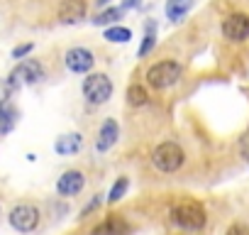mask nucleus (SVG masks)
Wrapping results in <instances>:
<instances>
[{"mask_svg":"<svg viewBox=\"0 0 249 235\" xmlns=\"http://www.w3.org/2000/svg\"><path fill=\"white\" fill-rule=\"evenodd\" d=\"M171 220L183 230H200L205 225V211L198 201H183L171 208Z\"/></svg>","mask_w":249,"mask_h":235,"instance_id":"1","label":"nucleus"},{"mask_svg":"<svg viewBox=\"0 0 249 235\" xmlns=\"http://www.w3.org/2000/svg\"><path fill=\"white\" fill-rule=\"evenodd\" d=\"M42 78H44V69H42V64H39L37 59H22V61L10 71V76H8L5 81H8V86H10L13 91H18V88H22V86L39 83Z\"/></svg>","mask_w":249,"mask_h":235,"instance_id":"2","label":"nucleus"},{"mask_svg":"<svg viewBox=\"0 0 249 235\" xmlns=\"http://www.w3.org/2000/svg\"><path fill=\"white\" fill-rule=\"evenodd\" d=\"M178 78H181V64L171 61V59L159 61V64L149 66V71H147V83L157 91H164V88L178 83Z\"/></svg>","mask_w":249,"mask_h":235,"instance_id":"3","label":"nucleus"},{"mask_svg":"<svg viewBox=\"0 0 249 235\" xmlns=\"http://www.w3.org/2000/svg\"><path fill=\"white\" fill-rule=\"evenodd\" d=\"M183 159H186V155H183L181 145H176V142H161V145L152 152L154 167H157L159 172H166V174L176 172V169L183 164Z\"/></svg>","mask_w":249,"mask_h":235,"instance_id":"4","label":"nucleus"},{"mask_svg":"<svg viewBox=\"0 0 249 235\" xmlns=\"http://www.w3.org/2000/svg\"><path fill=\"white\" fill-rule=\"evenodd\" d=\"M83 96L88 103L93 105H103L107 103V98L112 96V81L105 76V74H90L86 81H83Z\"/></svg>","mask_w":249,"mask_h":235,"instance_id":"5","label":"nucleus"},{"mask_svg":"<svg viewBox=\"0 0 249 235\" xmlns=\"http://www.w3.org/2000/svg\"><path fill=\"white\" fill-rule=\"evenodd\" d=\"M8 220H10V225H13L18 233H32V230L39 225V211H37V206H32V203H18V206L10 211Z\"/></svg>","mask_w":249,"mask_h":235,"instance_id":"6","label":"nucleus"},{"mask_svg":"<svg viewBox=\"0 0 249 235\" xmlns=\"http://www.w3.org/2000/svg\"><path fill=\"white\" fill-rule=\"evenodd\" d=\"M222 37L230 42H244L249 37V15L234 13L222 20Z\"/></svg>","mask_w":249,"mask_h":235,"instance_id":"7","label":"nucleus"},{"mask_svg":"<svg viewBox=\"0 0 249 235\" xmlns=\"http://www.w3.org/2000/svg\"><path fill=\"white\" fill-rule=\"evenodd\" d=\"M64 64H66V69L73 71V74H88V71L93 69V64H95V57H93L88 49H83V47H73V49L66 52Z\"/></svg>","mask_w":249,"mask_h":235,"instance_id":"8","label":"nucleus"},{"mask_svg":"<svg viewBox=\"0 0 249 235\" xmlns=\"http://www.w3.org/2000/svg\"><path fill=\"white\" fill-rule=\"evenodd\" d=\"M83 186H86V176H83V172H78V169L64 172V174L59 176V181H56L59 196H76V194L83 191Z\"/></svg>","mask_w":249,"mask_h":235,"instance_id":"9","label":"nucleus"},{"mask_svg":"<svg viewBox=\"0 0 249 235\" xmlns=\"http://www.w3.org/2000/svg\"><path fill=\"white\" fill-rule=\"evenodd\" d=\"M86 18V3L83 0H64L59 8V20L64 25H76Z\"/></svg>","mask_w":249,"mask_h":235,"instance_id":"10","label":"nucleus"},{"mask_svg":"<svg viewBox=\"0 0 249 235\" xmlns=\"http://www.w3.org/2000/svg\"><path fill=\"white\" fill-rule=\"evenodd\" d=\"M127 233H130V225L120 215H110L90 230V235H127Z\"/></svg>","mask_w":249,"mask_h":235,"instance_id":"11","label":"nucleus"},{"mask_svg":"<svg viewBox=\"0 0 249 235\" xmlns=\"http://www.w3.org/2000/svg\"><path fill=\"white\" fill-rule=\"evenodd\" d=\"M117 135H120V125L112 120V118H107V120L100 125V133H98V140H95V147L100 152L110 150L115 142H117Z\"/></svg>","mask_w":249,"mask_h":235,"instance_id":"12","label":"nucleus"},{"mask_svg":"<svg viewBox=\"0 0 249 235\" xmlns=\"http://www.w3.org/2000/svg\"><path fill=\"white\" fill-rule=\"evenodd\" d=\"M81 145H83V137L78 135V133H69V135H61L56 142H54V150H56V155H76L78 150H81Z\"/></svg>","mask_w":249,"mask_h":235,"instance_id":"13","label":"nucleus"},{"mask_svg":"<svg viewBox=\"0 0 249 235\" xmlns=\"http://www.w3.org/2000/svg\"><path fill=\"white\" fill-rule=\"evenodd\" d=\"M191 8H193V0H166L164 13L171 22H181Z\"/></svg>","mask_w":249,"mask_h":235,"instance_id":"14","label":"nucleus"},{"mask_svg":"<svg viewBox=\"0 0 249 235\" xmlns=\"http://www.w3.org/2000/svg\"><path fill=\"white\" fill-rule=\"evenodd\" d=\"M154 47H157V22L149 20V22L144 25V37H142V44H140V49H137V57L152 54Z\"/></svg>","mask_w":249,"mask_h":235,"instance_id":"15","label":"nucleus"},{"mask_svg":"<svg viewBox=\"0 0 249 235\" xmlns=\"http://www.w3.org/2000/svg\"><path fill=\"white\" fill-rule=\"evenodd\" d=\"M18 120V110L10 103H0V135H8L15 128Z\"/></svg>","mask_w":249,"mask_h":235,"instance_id":"16","label":"nucleus"},{"mask_svg":"<svg viewBox=\"0 0 249 235\" xmlns=\"http://www.w3.org/2000/svg\"><path fill=\"white\" fill-rule=\"evenodd\" d=\"M107 42H115V44H124V42H130L132 39V32L127 27H122V25H110L103 35Z\"/></svg>","mask_w":249,"mask_h":235,"instance_id":"17","label":"nucleus"},{"mask_svg":"<svg viewBox=\"0 0 249 235\" xmlns=\"http://www.w3.org/2000/svg\"><path fill=\"white\" fill-rule=\"evenodd\" d=\"M122 15H124V8H105L103 13H98L93 18V25L105 27V25H112L115 20H122Z\"/></svg>","mask_w":249,"mask_h":235,"instance_id":"18","label":"nucleus"},{"mask_svg":"<svg viewBox=\"0 0 249 235\" xmlns=\"http://www.w3.org/2000/svg\"><path fill=\"white\" fill-rule=\"evenodd\" d=\"M127 186H130V179H127V176H120V179L110 186V191H107V203H110V206L117 203V201L124 196V191H127Z\"/></svg>","mask_w":249,"mask_h":235,"instance_id":"19","label":"nucleus"},{"mask_svg":"<svg viewBox=\"0 0 249 235\" xmlns=\"http://www.w3.org/2000/svg\"><path fill=\"white\" fill-rule=\"evenodd\" d=\"M147 100H149V96H147V91H144L142 86L132 83V86L127 88V103H130V105L140 108V105H147Z\"/></svg>","mask_w":249,"mask_h":235,"instance_id":"20","label":"nucleus"},{"mask_svg":"<svg viewBox=\"0 0 249 235\" xmlns=\"http://www.w3.org/2000/svg\"><path fill=\"white\" fill-rule=\"evenodd\" d=\"M32 49H35V44H32V42H27V44H20V47H15V49H13V59H25V57H27Z\"/></svg>","mask_w":249,"mask_h":235,"instance_id":"21","label":"nucleus"},{"mask_svg":"<svg viewBox=\"0 0 249 235\" xmlns=\"http://www.w3.org/2000/svg\"><path fill=\"white\" fill-rule=\"evenodd\" d=\"M98 206H100V196H93V201H88V203H86V208L81 211V218H88L93 211H98Z\"/></svg>","mask_w":249,"mask_h":235,"instance_id":"22","label":"nucleus"},{"mask_svg":"<svg viewBox=\"0 0 249 235\" xmlns=\"http://www.w3.org/2000/svg\"><path fill=\"white\" fill-rule=\"evenodd\" d=\"M225 235H249V228L244 223H234V225H230V230Z\"/></svg>","mask_w":249,"mask_h":235,"instance_id":"23","label":"nucleus"},{"mask_svg":"<svg viewBox=\"0 0 249 235\" xmlns=\"http://www.w3.org/2000/svg\"><path fill=\"white\" fill-rule=\"evenodd\" d=\"M10 93H13V88L8 86V81H0V103H8Z\"/></svg>","mask_w":249,"mask_h":235,"instance_id":"24","label":"nucleus"},{"mask_svg":"<svg viewBox=\"0 0 249 235\" xmlns=\"http://www.w3.org/2000/svg\"><path fill=\"white\" fill-rule=\"evenodd\" d=\"M122 8L124 10H140L142 8V0H122Z\"/></svg>","mask_w":249,"mask_h":235,"instance_id":"25","label":"nucleus"},{"mask_svg":"<svg viewBox=\"0 0 249 235\" xmlns=\"http://www.w3.org/2000/svg\"><path fill=\"white\" fill-rule=\"evenodd\" d=\"M242 155H244V157L249 159V137H247V140L242 142Z\"/></svg>","mask_w":249,"mask_h":235,"instance_id":"26","label":"nucleus"},{"mask_svg":"<svg viewBox=\"0 0 249 235\" xmlns=\"http://www.w3.org/2000/svg\"><path fill=\"white\" fill-rule=\"evenodd\" d=\"M110 3H112V0H95V5H98V8H107Z\"/></svg>","mask_w":249,"mask_h":235,"instance_id":"27","label":"nucleus"}]
</instances>
